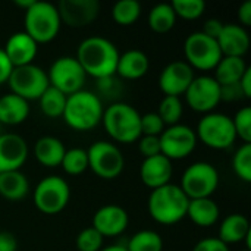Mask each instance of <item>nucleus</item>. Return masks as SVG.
<instances>
[{
	"instance_id": "34",
	"label": "nucleus",
	"mask_w": 251,
	"mask_h": 251,
	"mask_svg": "<svg viewBox=\"0 0 251 251\" xmlns=\"http://www.w3.org/2000/svg\"><path fill=\"white\" fill-rule=\"evenodd\" d=\"M166 126H172L179 124V119L184 113V104L181 97L165 96L159 104V110L156 112Z\"/></svg>"
},
{
	"instance_id": "35",
	"label": "nucleus",
	"mask_w": 251,
	"mask_h": 251,
	"mask_svg": "<svg viewBox=\"0 0 251 251\" xmlns=\"http://www.w3.org/2000/svg\"><path fill=\"white\" fill-rule=\"evenodd\" d=\"M171 6L176 18H182L185 21H196L206 10V3L203 0H174Z\"/></svg>"
},
{
	"instance_id": "28",
	"label": "nucleus",
	"mask_w": 251,
	"mask_h": 251,
	"mask_svg": "<svg viewBox=\"0 0 251 251\" xmlns=\"http://www.w3.org/2000/svg\"><path fill=\"white\" fill-rule=\"evenodd\" d=\"M29 182L21 171L0 174V196L9 201H21L28 196Z\"/></svg>"
},
{
	"instance_id": "15",
	"label": "nucleus",
	"mask_w": 251,
	"mask_h": 251,
	"mask_svg": "<svg viewBox=\"0 0 251 251\" xmlns=\"http://www.w3.org/2000/svg\"><path fill=\"white\" fill-rule=\"evenodd\" d=\"M56 7L62 24L71 28L88 26L100 13V3L97 0H62Z\"/></svg>"
},
{
	"instance_id": "37",
	"label": "nucleus",
	"mask_w": 251,
	"mask_h": 251,
	"mask_svg": "<svg viewBox=\"0 0 251 251\" xmlns=\"http://www.w3.org/2000/svg\"><path fill=\"white\" fill-rule=\"evenodd\" d=\"M232 124L237 138L243 140L244 144H251V107L240 109L232 118Z\"/></svg>"
},
{
	"instance_id": "46",
	"label": "nucleus",
	"mask_w": 251,
	"mask_h": 251,
	"mask_svg": "<svg viewBox=\"0 0 251 251\" xmlns=\"http://www.w3.org/2000/svg\"><path fill=\"white\" fill-rule=\"evenodd\" d=\"M237 16H238V21L241 22L240 25L241 26H250L251 25V0H246L240 7H238V12H237Z\"/></svg>"
},
{
	"instance_id": "24",
	"label": "nucleus",
	"mask_w": 251,
	"mask_h": 251,
	"mask_svg": "<svg viewBox=\"0 0 251 251\" xmlns=\"http://www.w3.org/2000/svg\"><path fill=\"white\" fill-rule=\"evenodd\" d=\"M29 115V103L16 94H4L0 97V124L3 126L19 125Z\"/></svg>"
},
{
	"instance_id": "3",
	"label": "nucleus",
	"mask_w": 251,
	"mask_h": 251,
	"mask_svg": "<svg viewBox=\"0 0 251 251\" xmlns=\"http://www.w3.org/2000/svg\"><path fill=\"white\" fill-rule=\"evenodd\" d=\"M103 103L100 97L91 91L81 90L68 96L63 119L68 126L75 131H91L103 119Z\"/></svg>"
},
{
	"instance_id": "40",
	"label": "nucleus",
	"mask_w": 251,
	"mask_h": 251,
	"mask_svg": "<svg viewBox=\"0 0 251 251\" xmlns=\"http://www.w3.org/2000/svg\"><path fill=\"white\" fill-rule=\"evenodd\" d=\"M138 150L144 159L153 157L160 153V140L159 137H149V135H141L138 138Z\"/></svg>"
},
{
	"instance_id": "6",
	"label": "nucleus",
	"mask_w": 251,
	"mask_h": 251,
	"mask_svg": "<svg viewBox=\"0 0 251 251\" xmlns=\"http://www.w3.org/2000/svg\"><path fill=\"white\" fill-rule=\"evenodd\" d=\"M196 135L197 140L213 150H226L237 140L232 118L218 112H210L200 119Z\"/></svg>"
},
{
	"instance_id": "18",
	"label": "nucleus",
	"mask_w": 251,
	"mask_h": 251,
	"mask_svg": "<svg viewBox=\"0 0 251 251\" xmlns=\"http://www.w3.org/2000/svg\"><path fill=\"white\" fill-rule=\"evenodd\" d=\"M28 159L26 141L13 132H3L0 135V174L10 171H21Z\"/></svg>"
},
{
	"instance_id": "2",
	"label": "nucleus",
	"mask_w": 251,
	"mask_h": 251,
	"mask_svg": "<svg viewBox=\"0 0 251 251\" xmlns=\"http://www.w3.org/2000/svg\"><path fill=\"white\" fill-rule=\"evenodd\" d=\"M190 199L179 185L168 184L151 190L147 209L153 221L160 225H175L187 216Z\"/></svg>"
},
{
	"instance_id": "23",
	"label": "nucleus",
	"mask_w": 251,
	"mask_h": 251,
	"mask_svg": "<svg viewBox=\"0 0 251 251\" xmlns=\"http://www.w3.org/2000/svg\"><path fill=\"white\" fill-rule=\"evenodd\" d=\"M66 147L63 143L51 135L38 138L34 144V156L37 162L46 168H57L62 163Z\"/></svg>"
},
{
	"instance_id": "9",
	"label": "nucleus",
	"mask_w": 251,
	"mask_h": 251,
	"mask_svg": "<svg viewBox=\"0 0 251 251\" xmlns=\"http://www.w3.org/2000/svg\"><path fill=\"white\" fill-rule=\"evenodd\" d=\"M185 62L199 71H213L222 59L218 41L207 37L201 31L191 32L184 41Z\"/></svg>"
},
{
	"instance_id": "39",
	"label": "nucleus",
	"mask_w": 251,
	"mask_h": 251,
	"mask_svg": "<svg viewBox=\"0 0 251 251\" xmlns=\"http://www.w3.org/2000/svg\"><path fill=\"white\" fill-rule=\"evenodd\" d=\"M165 128L166 125L163 124V121L156 112H149L146 115H141V135L160 137Z\"/></svg>"
},
{
	"instance_id": "48",
	"label": "nucleus",
	"mask_w": 251,
	"mask_h": 251,
	"mask_svg": "<svg viewBox=\"0 0 251 251\" xmlns=\"http://www.w3.org/2000/svg\"><path fill=\"white\" fill-rule=\"evenodd\" d=\"M34 1H35V0H15V4H16L18 7H22L24 10H26V9H29V7L32 6Z\"/></svg>"
},
{
	"instance_id": "29",
	"label": "nucleus",
	"mask_w": 251,
	"mask_h": 251,
	"mask_svg": "<svg viewBox=\"0 0 251 251\" xmlns=\"http://www.w3.org/2000/svg\"><path fill=\"white\" fill-rule=\"evenodd\" d=\"M176 24V15L171 3H159L149 12V26L157 34L169 32Z\"/></svg>"
},
{
	"instance_id": "21",
	"label": "nucleus",
	"mask_w": 251,
	"mask_h": 251,
	"mask_svg": "<svg viewBox=\"0 0 251 251\" xmlns=\"http://www.w3.org/2000/svg\"><path fill=\"white\" fill-rule=\"evenodd\" d=\"M216 41L222 56L243 57L250 49L249 31L240 24H224Z\"/></svg>"
},
{
	"instance_id": "20",
	"label": "nucleus",
	"mask_w": 251,
	"mask_h": 251,
	"mask_svg": "<svg viewBox=\"0 0 251 251\" xmlns=\"http://www.w3.org/2000/svg\"><path fill=\"white\" fill-rule=\"evenodd\" d=\"M3 51L6 53L13 68L25 66L34 63V59L38 53V44L25 31H19L13 32L7 38Z\"/></svg>"
},
{
	"instance_id": "8",
	"label": "nucleus",
	"mask_w": 251,
	"mask_h": 251,
	"mask_svg": "<svg viewBox=\"0 0 251 251\" xmlns=\"http://www.w3.org/2000/svg\"><path fill=\"white\" fill-rule=\"evenodd\" d=\"M179 187L190 200L207 199L219 187V172L209 162H196L185 169Z\"/></svg>"
},
{
	"instance_id": "31",
	"label": "nucleus",
	"mask_w": 251,
	"mask_h": 251,
	"mask_svg": "<svg viewBox=\"0 0 251 251\" xmlns=\"http://www.w3.org/2000/svg\"><path fill=\"white\" fill-rule=\"evenodd\" d=\"M125 247L128 251H162L163 240L156 231L143 229L135 232Z\"/></svg>"
},
{
	"instance_id": "19",
	"label": "nucleus",
	"mask_w": 251,
	"mask_h": 251,
	"mask_svg": "<svg viewBox=\"0 0 251 251\" xmlns=\"http://www.w3.org/2000/svg\"><path fill=\"white\" fill-rule=\"evenodd\" d=\"M172 174H174L172 162L163 154L147 157L141 162L140 166V179L146 187L151 190L171 184Z\"/></svg>"
},
{
	"instance_id": "45",
	"label": "nucleus",
	"mask_w": 251,
	"mask_h": 251,
	"mask_svg": "<svg viewBox=\"0 0 251 251\" xmlns=\"http://www.w3.org/2000/svg\"><path fill=\"white\" fill-rule=\"evenodd\" d=\"M18 241L12 232L1 231L0 232V251H16Z\"/></svg>"
},
{
	"instance_id": "4",
	"label": "nucleus",
	"mask_w": 251,
	"mask_h": 251,
	"mask_svg": "<svg viewBox=\"0 0 251 251\" xmlns=\"http://www.w3.org/2000/svg\"><path fill=\"white\" fill-rule=\"evenodd\" d=\"M101 124L107 135L121 144H132L141 137V115L128 103H113L103 112Z\"/></svg>"
},
{
	"instance_id": "13",
	"label": "nucleus",
	"mask_w": 251,
	"mask_h": 251,
	"mask_svg": "<svg viewBox=\"0 0 251 251\" xmlns=\"http://www.w3.org/2000/svg\"><path fill=\"white\" fill-rule=\"evenodd\" d=\"M160 140V153L172 160H179L188 157L197 147L196 131L184 124H176L166 126L159 137Z\"/></svg>"
},
{
	"instance_id": "10",
	"label": "nucleus",
	"mask_w": 251,
	"mask_h": 251,
	"mask_svg": "<svg viewBox=\"0 0 251 251\" xmlns=\"http://www.w3.org/2000/svg\"><path fill=\"white\" fill-rule=\"evenodd\" d=\"M7 84L12 94H16L28 103L29 100H38L50 85L47 72L34 63L13 68Z\"/></svg>"
},
{
	"instance_id": "51",
	"label": "nucleus",
	"mask_w": 251,
	"mask_h": 251,
	"mask_svg": "<svg viewBox=\"0 0 251 251\" xmlns=\"http://www.w3.org/2000/svg\"><path fill=\"white\" fill-rule=\"evenodd\" d=\"M241 251H249V250H241Z\"/></svg>"
},
{
	"instance_id": "12",
	"label": "nucleus",
	"mask_w": 251,
	"mask_h": 251,
	"mask_svg": "<svg viewBox=\"0 0 251 251\" xmlns=\"http://www.w3.org/2000/svg\"><path fill=\"white\" fill-rule=\"evenodd\" d=\"M49 84L65 96H71L82 90L87 74L74 56L57 57L47 71Z\"/></svg>"
},
{
	"instance_id": "43",
	"label": "nucleus",
	"mask_w": 251,
	"mask_h": 251,
	"mask_svg": "<svg viewBox=\"0 0 251 251\" xmlns=\"http://www.w3.org/2000/svg\"><path fill=\"white\" fill-rule=\"evenodd\" d=\"M240 99H244L243 91L240 88V84H232V85L221 87V100L234 101V100H240Z\"/></svg>"
},
{
	"instance_id": "17",
	"label": "nucleus",
	"mask_w": 251,
	"mask_h": 251,
	"mask_svg": "<svg viewBox=\"0 0 251 251\" xmlns=\"http://www.w3.org/2000/svg\"><path fill=\"white\" fill-rule=\"evenodd\" d=\"M128 212L118 204H106L100 207L93 216V228L104 237H118L128 228Z\"/></svg>"
},
{
	"instance_id": "38",
	"label": "nucleus",
	"mask_w": 251,
	"mask_h": 251,
	"mask_svg": "<svg viewBox=\"0 0 251 251\" xmlns=\"http://www.w3.org/2000/svg\"><path fill=\"white\" fill-rule=\"evenodd\" d=\"M78 251H100L103 249V237L93 228L82 229L76 237Z\"/></svg>"
},
{
	"instance_id": "47",
	"label": "nucleus",
	"mask_w": 251,
	"mask_h": 251,
	"mask_svg": "<svg viewBox=\"0 0 251 251\" xmlns=\"http://www.w3.org/2000/svg\"><path fill=\"white\" fill-rule=\"evenodd\" d=\"M240 88L243 91L244 99H250L251 97V68L249 66V69L246 71V74L243 75V78L240 79Z\"/></svg>"
},
{
	"instance_id": "7",
	"label": "nucleus",
	"mask_w": 251,
	"mask_h": 251,
	"mask_svg": "<svg viewBox=\"0 0 251 251\" xmlns=\"http://www.w3.org/2000/svg\"><path fill=\"white\" fill-rule=\"evenodd\" d=\"M71 200L69 184L57 175L43 178L34 188L32 201L34 206L44 215L60 213Z\"/></svg>"
},
{
	"instance_id": "30",
	"label": "nucleus",
	"mask_w": 251,
	"mask_h": 251,
	"mask_svg": "<svg viewBox=\"0 0 251 251\" xmlns=\"http://www.w3.org/2000/svg\"><path fill=\"white\" fill-rule=\"evenodd\" d=\"M66 99H68V96H65L62 91L56 90L54 87L49 85V88L38 99L40 109L47 118H53V119L60 118L65 112Z\"/></svg>"
},
{
	"instance_id": "11",
	"label": "nucleus",
	"mask_w": 251,
	"mask_h": 251,
	"mask_svg": "<svg viewBox=\"0 0 251 251\" xmlns=\"http://www.w3.org/2000/svg\"><path fill=\"white\" fill-rule=\"evenodd\" d=\"M88 168L101 179L118 178L125 168V159L119 147L110 141H97L87 150Z\"/></svg>"
},
{
	"instance_id": "36",
	"label": "nucleus",
	"mask_w": 251,
	"mask_h": 251,
	"mask_svg": "<svg viewBox=\"0 0 251 251\" xmlns=\"http://www.w3.org/2000/svg\"><path fill=\"white\" fill-rule=\"evenodd\" d=\"M232 169L241 181L251 182V144H243L235 151L232 157Z\"/></svg>"
},
{
	"instance_id": "49",
	"label": "nucleus",
	"mask_w": 251,
	"mask_h": 251,
	"mask_svg": "<svg viewBox=\"0 0 251 251\" xmlns=\"http://www.w3.org/2000/svg\"><path fill=\"white\" fill-rule=\"evenodd\" d=\"M100 251H128L125 246H121V244H113V246H109V247H103Z\"/></svg>"
},
{
	"instance_id": "33",
	"label": "nucleus",
	"mask_w": 251,
	"mask_h": 251,
	"mask_svg": "<svg viewBox=\"0 0 251 251\" xmlns=\"http://www.w3.org/2000/svg\"><path fill=\"white\" fill-rule=\"evenodd\" d=\"M60 166L68 175H81L88 169L87 150L81 147H74L65 151Z\"/></svg>"
},
{
	"instance_id": "44",
	"label": "nucleus",
	"mask_w": 251,
	"mask_h": 251,
	"mask_svg": "<svg viewBox=\"0 0 251 251\" xmlns=\"http://www.w3.org/2000/svg\"><path fill=\"white\" fill-rule=\"evenodd\" d=\"M12 71H13V66L10 63V60L7 59V56L3 51V49H0V85L7 82Z\"/></svg>"
},
{
	"instance_id": "16",
	"label": "nucleus",
	"mask_w": 251,
	"mask_h": 251,
	"mask_svg": "<svg viewBox=\"0 0 251 251\" xmlns=\"http://www.w3.org/2000/svg\"><path fill=\"white\" fill-rule=\"evenodd\" d=\"M194 78V69L185 60H175L162 69L159 76V87L165 96L181 97Z\"/></svg>"
},
{
	"instance_id": "22",
	"label": "nucleus",
	"mask_w": 251,
	"mask_h": 251,
	"mask_svg": "<svg viewBox=\"0 0 251 251\" xmlns=\"http://www.w3.org/2000/svg\"><path fill=\"white\" fill-rule=\"evenodd\" d=\"M149 56L141 50L132 49L119 54L116 74L124 79H140L149 72Z\"/></svg>"
},
{
	"instance_id": "32",
	"label": "nucleus",
	"mask_w": 251,
	"mask_h": 251,
	"mask_svg": "<svg viewBox=\"0 0 251 251\" xmlns=\"http://www.w3.org/2000/svg\"><path fill=\"white\" fill-rule=\"evenodd\" d=\"M141 4L137 0H119L112 7V18L121 26H129L138 21Z\"/></svg>"
},
{
	"instance_id": "5",
	"label": "nucleus",
	"mask_w": 251,
	"mask_h": 251,
	"mask_svg": "<svg viewBox=\"0 0 251 251\" xmlns=\"http://www.w3.org/2000/svg\"><path fill=\"white\" fill-rule=\"evenodd\" d=\"M25 32L37 43L46 44L53 41L62 26L56 4L49 1H34L24 16Z\"/></svg>"
},
{
	"instance_id": "27",
	"label": "nucleus",
	"mask_w": 251,
	"mask_h": 251,
	"mask_svg": "<svg viewBox=\"0 0 251 251\" xmlns=\"http://www.w3.org/2000/svg\"><path fill=\"white\" fill-rule=\"evenodd\" d=\"M247 69H249V66L243 57L222 56V59L213 69L215 71L213 78L221 87L238 84Z\"/></svg>"
},
{
	"instance_id": "1",
	"label": "nucleus",
	"mask_w": 251,
	"mask_h": 251,
	"mask_svg": "<svg viewBox=\"0 0 251 251\" xmlns=\"http://www.w3.org/2000/svg\"><path fill=\"white\" fill-rule=\"evenodd\" d=\"M119 54L121 53L110 40L93 35L81 41L75 59L87 75L101 81L116 75Z\"/></svg>"
},
{
	"instance_id": "50",
	"label": "nucleus",
	"mask_w": 251,
	"mask_h": 251,
	"mask_svg": "<svg viewBox=\"0 0 251 251\" xmlns=\"http://www.w3.org/2000/svg\"><path fill=\"white\" fill-rule=\"evenodd\" d=\"M1 134H3V125L0 124V135H1Z\"/></svg>"
},
{
	"instance_id": "14",
	"label": "nucleus",
	"mask_w": 251,
	"mask_h": 251,
	"mask_svg": "<svg viewBox=\"0 0 251 251\" xmlns=\"http://www.w3.org/2000/svg\"><path fill=\"white\" fill-rule=\"evenodd\" d=\"M187 104L199 113H210L221 100V85L210 75H200L193 79L184 93Z\"/></svg>"
},
{
	"instance_id": "42",
	"label": "nucleus",
	"mask_w": 251,
	"mask_h": 251,
	"mask_svg": "<svg viewBox=\"0 0 251 251\" xmlns=\"http://www.w3.org/2000/svg\"><path fill=\"white\" fill-rule=\"evenodd\" d=\"M222 28H224V22H222V21H219V19H216V18H212V19H207V21L204 22L201 32H203V34H206L207 37H210V38L216 40V38L219 37V34H221V31H222Z\"/></svg>"
},
{
	"instance_id": "41",
	"label": "nucleus",
	"mask_w": 251,
	"mask_h": 251,
	"mask_svg": "<svg viewBox=\"0 0 251 251\" xmlns=\"http://www.w3.org/2000/svg\"><path fill=\"white\" fill-rule=\"evenodd\" d=\"M191 251H231L226 244H224L219 238H203L200 240Z\"/></svg>"
},
{
	"instance_id": "26",
	"label": "nucleus",
	"mask_w": 251,
	"mask_h": 251,
	"mask_svg": "<svg viewBox=\"0 0 251 251\" xmlns=\"http://www.w3.org/2000/svg\"><path fill=\"white\" fill-rule=\"evenodd\" d=\"M251 235V226L249 219L244 215L232 213L226 216L221 226H219V240L229 246V244H238L246 241V238Z\"/></svg>"
},
{
	"instance_id": "25",
	"label": "nucleus",
	"mask_w": 251,
	"mask_h": 251,
	"mask_svg": "<svg viewBox=\"0 0 251 251\" xmlns=\"http://www.w3.org/2000/svg\"><path fill=\"white\" fill-rule=\"evenodd\" d=\"M221 209L212 197L190 200L187 216L200 228H210L219 221Z\"/></svg>"
}]
</instances>
